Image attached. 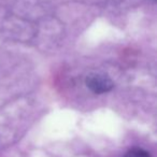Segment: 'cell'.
Segmentation results:
<instances>
[{"instance_id":"obj_1","label":"cell","mask_w":157,"mask_h":157,"mask_svg":"<svg viewBox=\"0 0 157 157\" xmlns=\"http://www.w3.org/2000/svg\"><path fill=\"white\" fill-rule=\"evenodd\" d=\"M85 84L95 94L108 93L113 88L114 83L108 75L102 73H90L86 76Z\"/></svg>"},{"instance_id":"obj_2","label":"cell","mask_w":157,"mask_h":157,"mask_svg":"<svg viewBox=\"0 0 157 157\" xmlns=\"http://www.w3.org/2000/svg\"><path fill=\"white\" fill-rule=\"evenodd\" d=\"M124 157H151V155L142 148H132Z\"/></svg>"}]
</instances>
